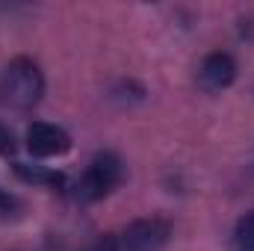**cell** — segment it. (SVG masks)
Segmentation results:
<instances>
[{"label": "cell", "mask_w": 254, "mask_h": 251, "mask_svg": "<svg viewBox=\"0 0 254 251\" xmlns=\"http://www.w3.org/2000/svg\"><path fill=\"white\" fill-rule=\"evenodd\" d=\"M172 222L163 216H142L125 225L119 237V251H160L172 240Z\"/></svg>", "instance_id": "obj_3"}, {"label": "cell", "mask_w": 254, "mask_h": 251, "mask_svg": "<svg viewBox=\"0 0 254 251\" xmlns=\"http://www.w3.org/2000/svg\"><path fill=\"white\" fill-rule=\"evenodd\" d=\"M27 151L39 160L48 157H63L71 151V136L68 130L51 122H33L27 127Z\"/></svg>", "instance_id": "obj_4"}, {"label": "cell", "mask_w": 254, "mask_h": 251, "mask_svg": "<svg viewBox=\"0 0 254 251\" xmlns=\"http://www.w3.org/2000/svg\"><path fill=\"white\" fill-rule=\"evenodd\" d=\"M122 178H125L122 157L116 151H98L92 157V163L86 166V172L74 184V201L77 204H95L119 187Z\"/></svg>", "instance_id": "obj_2"}, {"label": "cell", "mask_w": 254, "mask_h": 251, "mask_svg": "<svg viewBox=\"0 0 254 251\" xmlns=\"http://www.w3.org/2000/svg\"><path fill=\"white\" fill-rule=\"evenodd\" d=\"M234 251H254V210L234 225Z\"/></svg>", "instance_id": "obj_8"}, {"label": "cell", "mask_w": 254, "mask_h": 251, "mask_svg": "<svg viewBox=\"0 0 254 251\" xmlns=\"http://www.w3.org/2000/svg\"><path fill=\"white\" fill-rule=\"evenodd\" d=\"M86 251H119V237H116V234H104V237H98L95 243H89Z\"/></svg>", "instance_id": "obj_11"}, {"label": "cell", "mask_w": 254, "mask_h": 251, "mask_svg": "<svg viewBox=\"0 0 254 251\" xmlns=\"http://www.w3.org/2000/svg\"><path fill=\"white\" fill-rule=\"evenodd\" d=\"M15 151H18V142L12 136V130L0 125V157H15Z\"/></svg>", "instance_id": "obj_10"}, {"label": "cell", "mask_w": 254, "mask_h": 251, "mask_svg": "<svg viewBox=\"0 0 254 251\" xmlns=\"http://www.w3.org/2000/svg\"><path fill=\"white\" fill-rule=\"evenodd\" d=\"M15 175L33 187H63L65 175L63 172H54L48 166H30V163H15Z\"/></svg>", "instance_id": "obj_6"}, {"label": "cell", "mask_w": 254, "mask_h": 251, "mask_svg": "<svg viewBox=\"0 0 254 251\" xmlns=\"http://www.w3.org/2000/svg\"><path fill=\"white\" fill-rule=\"evenodd\" d=\"M110 101H116L119 107H133L145 101V86L136 80H116L110 89Z\"/></svg>", "instance_id": "obj_7"}, {"label": "cell", "mask_w": 254, "mask_h": 251, "mask_svg": "<svg viewBox=\"0 0 254 251\" xmlns=\"http://www.w3.org/2000/svg\"><path fill=\"white\" fill-rule=\"evenodd\" d=\"M21 198L18 195H12L9 189H3L0 187V216H18L21 213Z\"/></svg>", "instance_id": "obj_9"}, {"label": "cell", "mask_w": 254, "mask_h": 251, "mask_svg": "<svg viewBox=\"0 0 254 251\" xmlns=\"http://www.w3.org/2000/svg\"><path fill=\"white\" fill-rule=\"evenodd\" d=\"M45 98V74L36 60L15 57L0 74V101L18 113L39 107Z\"/></svg>", "instance_id": "obj_1"}, {"label": "cell", "mask_w": 254, "mask_h": 251, "mask_svg": "<svg viewBox=\"0 0 254 251\" xmlns=\"http://www.w3.org/2000/svg\"><path fill=\"white\" fill-rule=\"evenodd\" d=\"M12 251H24V249H12Z\"/></svg>", "instance_id": "obj_12"}, {"label": "cell", "mask_w": 254, "mask_h": 251, "mask_svg": "<svg viewBox=\"0 0 254 251\" xmlns=\"http://www.w3.org/2000/svg\"><path fill=\"white\" fill-rule=\"evenodd\" d=\"M237 80V60L228 51H210L198 65V86L210 95L225 92Z\"/></svg>", "instance_id": "obj_5"}]
</instances>
